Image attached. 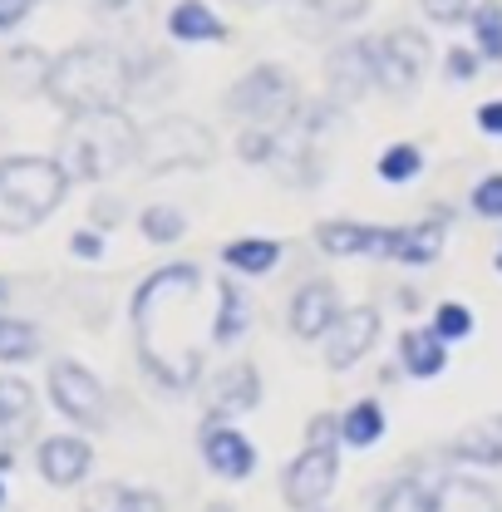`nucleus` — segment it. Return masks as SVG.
<instances>
[{
    "instance_id": "nucleus-1",
    "label": "nucleus",
    "mask_w": 502,
    "mask_h": 512,
    "mask_svg": "<svg viewBox=\"0 0 502 512\" xmlns=\"http://www.w3.org/2000/svg\"><path fill=\"white\" fill-rule=\"evenodd\" d=\"M197 296L202 271L192 261L158 266L133 291V340L138 360L163 389H192L202 380V345H197Z\"/></svg>"
},
{
    "instance_id": "nucleus-2",
    "label": "nucleus",
    "mask_w": 502,
    "mask_h": 512,
    "mask_svg": "<svg viewBox=\"0 0 502 512\" xmlns=\"http://www.w3.org/2000/svg\"><path fill=\"white\" fill-rule=\"evenodd\" d=\"M45 99L64 109L69 119L74 114H104V109H124L133 99V60L124 50L104 45V40H89V45H74L55 55L50 64V84H45Z\"/></svg>"
},
{
    "instance_id": "nucleus-3",
    "label": "nucleus",
    "mask_w": 502,
    "mask_h": 512,
    "mask_svg": "<svg viewBox=\"0 0 502 512\" xmlns=\"http://www.w3.org/2000/svg\"><path fill=\"white\" fill-rule=\"evenodd\" d=\"M138 143L143 128L128 119L124 109H104V114H74L60 128L55 158L69 173V183H104L119 168L138 163Z\"/></svg>"
},
{
    "instance_id": "nucleus-4",
    "label": "nucleus",
    "mask_w": 502,
    "mask_h": 512,
    "mask_svg": "<svg viewBox=\"0 0 502 512\" xmlns=\"http://www.w3.org/2000/svg\"><path fill=\"white\" fill-rule=\"evenodd\" d=\"M69 192V173L60 158L15 153L0 158V232H30L40 227Z\"/></svg>"
},
{
    "instance_id": "nucleus-5",
    "label": "nucleus",
    "mask_w": 502,
    "mask_h": 512,
    "mask_svg": "<svg viewBox=\"0 0 502 512\" xmlns=\"http://www.w3.org/2000/svg\"><path fill=\"white\" fill-rule=\"evenodd\" d=\"M227 109L247 128H291L301 119V89L281 64H256L227 89Z\"/></svg>"
},
{
    "instance_id": "nucleus-6",
    "label": "nucleus",
    "mask_w": 502,
    "mask_h": 512,
    "mask_svg": "<svg viewBox=\"0 0 502 512\" xmlns=\"http://www.w3.org/2000/svg\"><path fill=\"white\" fill-rule=\"evenodd\" d=\"M217 158V138L212 128L183 119V114H168V119H153L143 128V143H138V163L148 173H178V168H207Z\"/></svg>"
},
{
    "instance_id": "nucleus-7",
    "label": "nucleus",
    "mask_w": 502,
    "mask_h": 512,
    "mask_svg": "<svg viewBox=\"0 0 502 512\" xmlns=\"http://www.w3.org/2000/svg\"><path fill=\"white\" fill-rule=\"evenodd\" d=\"M434 64L429 50V35L414 30V25H389L384 35H375V69H379V89L394 94V99H409L424 74Z\"/></svg>"
},
{
    "instance_id": "nucleus-8",
    "label": "nucleus",
    "mask_w": 502,
    "mask_h": 512,
    "mask_svg": "<svg viewBox=\"0 0 502 512\" xmlns=\"http://www.w3.org/2000/svg\"><path fill=\"white\" fill-rule=\"evenodd\" d=\"M50 399L69 424L79 429H104L109 419V394L94 370H84L79 360H55L50 365Z\"/></svg>"
},
{
    "instance_id": "nucleus-9",
    "label": "nucleus",
    "mask_w": 502,
    "mask_h": 512,
    "mask_svg": "<svg viewBox=\"0 0 502 512\" xmlns=\"http://www.w3.org/2000/svg\"><path fill=\"white\" fill-rule=\"evenodd\" d=\"M335 478H340V453H335V444H306V453L286 468L281 493H286V503L296 512H320L325 498H330V488H335Z\"/></svg>"
},
{
    "instance_id": "nucleus-10",
    "label": "nucleus",
    "mask_w": 502,
    "mask_h": 512,
    "mask_svg": "<svg viewBox=\"0 0 502 512\" xmlns=\"http://www.w3.org/2000/svg\"><path fill=\"white\" fill-rule=\"evenodd\" d=\"M325 84L335 104H355L370 89H379V69H375V40H345L325 55Z\"/></svg>"
},
{
    "instance_id": "nucleus-11",
    "label": "nucleus",
    "mask_w": 502,
    "mask_h": 512,
    "mask_svg": "<svg viewBox=\"0 0 502 512\" xmlns=\"http://www.w3.org/2000/svg\"><path fill=\"white\" fill-rule=\"evenodd\" d=\"M340 316H345L340 291H335V281H325V276L301 281L296 296H291V306H286V320H291V335H296V340H325Z\"/></svg>"
},
{
    "instance_id": "nucleus-12",
    "label": "nucleus",
    "mask_w": 502,
    "mask_h": 512,
    "mask_svg": "<svg viewBox=\"0 0 502 512\" xmlns=\"http://www.w3.org/2000/svg\"><path fill=\"white\" fill-rule=\"evenodd\" d=\"M379 340V311L375 306H350L345 316L335 320V330L325 335V365L330 370H350L360 365Z\"/></svg>"
},
{
    "instance_id": "nucleus-13",
    "label": "nucleus",
    "mask_w": 502,
    "mask_h": 512,
    "mask_svg": "<svg viewBox=\"0 0 502 512\" xmlns=\"http://www.w3.org/2000/svg\"><path fill=\"white\" fill-rule=\"evenodd\" d=\"M202 463H207L217 478H251V473H256V448H251V439L237 424L207 419V424H202Z\"/></svg>"
},
{
    "instance_id": "nucleus-14",
    "label": "nucleus",
    "mask_w": 502,
    "mask_h": 512,
    "mask_svg": "<svg viewBox=\"0 0 502 512\" xmlns=\"http://www.w3.org/2000/svg\"><path fill=\"white\" fill-rule=\"evenodd\" d=\"M261 404V375H256V365L247 360H232V365H222L212 384H207V409H212V419H237V414H247Z\"/></svg>"
},
{
    "instance_id": "nucleus-15",
    "label": "nucleus",
    "mask_w": 502,
    "mask_h": 512,
    "mask_svg": "<svg viewBox=\"0 0 502 512\" xmlns=\"http://www.w3.org/2000/svg\"><path fill=\"white\" fill-rule=\"evenodd\" d=\"M443 217L429 222H409V227H384V252L379 261H399V266H434L443 256Z\"/></svg>"
},
{
    "instance_id": "nucleus-16",
    "label": "nucleus",
    "mask_w": 502,
    "mask_h": 512,
    "mask_svg": "<svg viewBox=\"0 0 502 512\" xmlns=\"http://www.w3.org/2000/svg\"><path fill=\"white\" fill-rule=\"evenodd\" d=\"M40 424L35 389L20 375H0V448H20Z\"/></svg>"
},
{
    "instance_id": "nucleus-17",
    "label": "nucleus",
    "mask_w": 502,
    "mask_h": 512,
    "mask_svg": "<svg viewBox=\"0 0 502 512\" xmlns=\"http://www.w3.org/2000/svg\"><path fill=\"white\" fill-rule=\"evenodd\" d=\"M35 463H40V478H45V483H55V488H74V483H84V478H89L94 453H89L84 439H74V434H55V439H45V444H40Z\"/></svg>"
},
{
    "instance_id": "nucleus-18",
    "label": "nucleus",
    "mask_w": 502,
    "mask_h": 512,
    "mask_svg": "<svg viewBox=\"0 0 502 512\" xmlns=\"http://www.w3.org/2000/svg\"><path fill=\"white\" fill-rule=\"evenodd\" d=\"M50 55L35 50V45H10L0 55V94H15V99H30V94H45L50 84Z\"/></svg>"
},
{
    "instance_id": "nucleus-19",
    "label": "nucleus",
    "mask_w": 502,
    "mask_h": 512,
    "mask_svg": "<svg viewBox=\"0 0 502 512\" xmlns=\"http://www.w3.org/2000/svg\"><path fill=\"white\" fill-rule=\"evenodd\" d=\"M168 35L178 40V45H222L227 35H232V25L217 15V5H207V0H178L173 10H168Z\"/></svg>"
},
{
    "instance_id": "nucleus-20",
    "label": "nucleus",
    "mask_w": 502,
    "mask_h": 512,
    "mask_svg": "<svg viewBox=\"0 0 502 512\" xmlns=\"http://www.w3.org/2000/svg\"><path fill=\"white\" fill-rule=\"evenodd\" d=\"M315 247L325 256H379L384 252V227L375 222H345V217H330L315 227Z\"/></svg>"
},
{
    "instance_id": "nucleus-21",
    "label": "nucleus",
    "mask_w": 502,
    "mask_h": 512,
    "mask_svg": "<svg viewBox=\"0 0 502 512\" xmlns=\"http://www.w3.org/2000/svg\"><path fill=\"white\" fill-rule=\"evenodd\" d=\"M429 512H502V503L488 483H478L468 473H443V478H434Z\"/></svg>"
},
{
    "instance_id": "nucleus-22",
    "label": "nucleus",
    "mask_w": 502,
    "mask_h": 512,
    "mask_svg": "<svg viewBox=\"0 0 502 512\" xmlns=\"http://www.w3.org/2000/svg\"><path fill=\"white\" fill-rule=\"evenodd\" d=\"M399 370L414 380H439L448 370V340L434 335V325H414L399 335Z\"/></svg>"
},
{
    "instance_id": "nucleus-23",
    "label": "nucleus",
    "mask_w": 502,
    "mask_h": 512,
    "mask_svg": "<svg viewBox=\"0 0 502 512\" xmlns=\"http://www.w3.org/2000/svg\"><path fill=\"white\" fill-rule=\"evenodd\" d=\"M251 330V301L237 281H217V311H212V345H237Z\"/></svg>"
},
{
    "instance_id": "nucleus-24",
    "label": "nucleus",
    "mask_w": 502,
    "mask_h": 512,
    "mask_svg": "<svg viewBox=\"0 0 502 512\" xmlns=\"http://www.w3.org/2000/svg\"><path fill=\"white\" fill-rule=\"evenodd\" d=\"M448 458H458V463H478V468H502V414L498 419L473 424L468 434H458V439L448 444Z\"/></svg>"
},
{
    "instance_id": "nucleus-25",
    "label": "nucleus",
    "mask_w": 502,
    "mask_h": 512,
    "mask_svg": "<svg viewBox=\"0 0 502 512\" xmlns=\"http://www.w3.org/2000/svg\"><path fill=\"white\" fill-rule=\"evenodd\" d=\"M222 261L237 276H266V271L281 266V242H271V237H237V242L222 247Z\"/></svg>"
},
{
    "instance_id": "nucleus-26",
    "label": "nucleus",
    "mask_w": 502,
    "mask_h": 512,
    "mask_svg": "<svg viewBox=\"0 0 502 512\" xmlns=\"http://www.w3.org/2000/svg\"><path fill=\"white\" fill-rule=\"evenodd\" d=\"M468 35L483 64H502V0H478L468 15Z\"/></svg>"
},
{
    "instance_id": "nucleus-27",
    "label": "nucleus",
    "mask_w": 502,
    "mask_h": 512,
    "mask_svg": "<svg viewBox=\"0 0 502 512\" xmlns=\"http://www.w3.org/2000/svg\"><path fill=\"white\" fill-rule=\"evenodd\" d=\"M379 439H384V409H379V399H360V404H350L340 414V444L370 448Z\"/></svg>"
},
{
    "instance_id": "nucleus-28",
    "label": "nucleus",
    "mask_w": 502,
    "mask_h": 512,
    "mask_svg": "<svg viewBox=\"0 0 502 512\" xmlns=\"http://www.w3.org/2000/svg\"><path fill=\"white\" fill-rule=\"evenodd\" d=\"M84 512H163V498L148 488H124V483H104L94 488L89 508Z\"/></svg>"
},
{
    "instance_id": "nucleus-29",
    "label": "nucleus",
    "mask_w": 502,
    "mask_h": 512,
    "mask_svg": "<svg viewBox=\"0 0 502 512\" xmlns=\"http://www.w3.org/2000/svg\"><path fill=\"white\" fill-rule=\"evenodd\" d=\"M40 355V330L20 316H0V365H25Z\"/></svg>"
},
{
    "instance_id": "nucleus-30",
    "label": "nucleus",
    "mask_w": 502,
    "mask_h": 512,
    "mask_svg": "<svg viewBox=\"0 0 502 512\" xmlns=\"http://www.w3.org/2000/svg\"><path fill=\"white\" fill-rule=\"evenodd\" d=\"M138 232H143L153 247H173V242H183L188 217H183L178 207H168V202H153V207L138 212Z\"/></svg>"
},
{
    "instance_id": "nucleus-31",
    "label": "nucleus",
    "mask_w": 502,
    "mask_h": 512,
    "mask_svg": "<svg viewBox=\"0 0 502 512\" xmlns=\"http://www.w3.org/2000/svg\"><path fill=\"white\" fill-rule=\"evenodd\" d=\"M429 493H434V483H424L419 473H404L379 493L375 512H429Z\"/></svg>"
},
{
    "instance_id": "nucleus-32",
    "label": "nucleus",
    "mask_w": 502,
    "mask_h": 512,
    "mask_svg": "<svg viewBox=\"0 0 502 512\" xmlns=\"http://www.w3.org/2000/svg\"><path fill=\"white\" fill-rule=\"evenodd\" d=\"M375 173L384 178V183H414L419 173H424V153H419V143H389L384 153H379Z\"/></svg>"
},
{
    "instance_id": "nucleus-33",
    "label": "nucleus",
    "mask_w": 502,
    "mask_h": 512,
    "mask_svg": "<svg viewBox=\"0 0 502 512\" xmlns=\"http://www.w3.org/2000/svg\"><path fill=\"white\" fill-rule=\"evenodd\" d=\"M286 5L311 10L315 20H325V25H350V20L370 15V5H375V0H286Z\"/></svg>"
},
{
    "instance_id": "nucleus-34",
    "label": "nucleus",
    "mask_w": 502,
    "mask_h": 512,
    "mask_svg": "<svg viewBox=\"0 0 502 512\" xmlns=\"http://www.w3.org/2000/svg\"><path fill=\"white\" fill-rule=\"evenodd\" d=\"M429 325H434L439 340L453 345V340H468V335H473V311L458 306V301H443V306H434V320H429Z\"/></svg>"
},
{
    "instance_id": "nucleus-35",
    "label": "nucleus",
    "mask_w": 502,
    "mask_h": 512,
    "mask_svg": "<svg viewBox=\"0 0 502 512\" xmlns=\"http://www.w3.org/2000/svg\"><path fill=\"white\" fill-rule=\"evenodd\" d=\"M468 207H473L478 217H488V222H502V173L478 178L473 192H468Z\"/></svg>"
},
{
    "instance_id": "nucleus-36",
    "label": "nucleus",
    "mask_w": 502,
    "mask_h": 512,
    "mask_svg": "<svg viewBox=\"0 0 502 512\" xmlns=\"http://www.w3.org/2000/svg\"><path fill=\"white\" fill-rule=\"evenodd\" d=\"M473 5H478V0H419L424 20H429V25H443V30H453V25H468Z\"/></svg>"
},
{
    "instance_id": "nucleus-37",
    "label": "nucleus",
    "mask_w": 502,
    "mask_h": 512,
    "mask_svg": "<svg viewBox=\"0 0 502 512\" xmlns=\"http://www.w3.org/2000/svg\"><path fill=\"white\" fill-rule=\"evenodd\" d=\"M478 69H483V55H478L473 45H453V50L443 55V74H448L453 84H473Z\"/></svg>"
},
{
    "instance_id": "nucleus-38",
    "label": "nucleus",
    "mask_w": 502,
    "mask_h": 512,
    "mask_svg": "<svg viewBox=\"0 0 502 512\" xmlns=\"http://www.w3.org/2000/svg\"><path fill=\"white\" fill-rule=\"evenodd\" d=\"M40 0H0V35H10V30H20L25 20H30V10H35Z\"/></svg>"
},
{
    "instance_id": "nucleus-39",
    "label": "nucleus",
    "mask_w": 502,
    "mask_h": 512,
    "mask_svg": "<svg viewBox=\"0 0 502 512\" xmlns=\"http://www.w3.org/2000/svg\"><path fill=\"white\" fill-rule=\"evenodd\" d=\"M69 252L79 256V261H99V256H104V232H99V227H94V232H89V227L74 232V237H69Z\"/></svg>"
},
{
    "instance_id": "nucleus-40",
    "label": "nucleus",
    "mask_w": 502,
    "mask_h": 512,
    "mask_svg": "<svg viewBox=\"0 0 502 512\" xmlns=\"http://www.w3.org/2000/svg\"><path fill=\"white\" fill-rule=\"evenodd\" d=\"M306 444H340V419L335 414H315L306 424Z\"/></svg>"
},
{
    "instance_id": "nucleus-41",
    "label": "nucleus",
    "mask_w": 502,
    "mask_h": 512,
    "mask_svg": "<svg viewBox=\"0 0 502 512\" xmlns=\"http://www.w3.org/2000/svg\"><path fill=\"white\" fill-rule=\"evenodd\" d=\"M478 128L488 133V138H502V99H488V104H478Z\"/></svg>"
},
{
    "instance_id": "nucleus-42",
    "label": "nucleus",
    "mask_w": 502,
    "mask_h": 512,
    "mask_svg": "<svg viewBox=\"0 0 502 512\" xmlns=\"http://www.w3.org/2000/svg\"><path fill=\"white\" fill-rule=\"evenodd\" d=\"M124 222V202L119 197H99L94 202V227H119Z\"/></svg>"
},
{
    "instance_id": "nucleus-43",
    "label": "nucleus",
    "mask_w": 502,
    "mask_h": 512,
    "mask_svg": "<svg viewBox=\"0 0 502 512\" xmlns=\"http://www.w3.org/2000/svg\"><path fill=\"white\" fill-rule=\"evenodd\" d=\"M89 5H94L99 15H119V10H128L133 0H89Z\"/></svg>"
},
{
    "instance_id": "nucleus-44",
    "label": "nucleus",
    "mask_w": 502,
    "mask_h": 512,
    "mask_svg": "<svg viewBox=\"0 0 502 512\" xmlns=\"http://www.w3.org/2000/svg\"><path fill=\"white\" fill-rule=\"evenodd\" d=\"M5 306H10V276H0V316H5Z\"/></svg>"
},
{
    "instance_id": "nucleus-45",
    "label": "nucleus",
    "mask_w": 502,
    "mask_h": 512,
    "mask_svg": "<svg viewBox=\"0 0 502 512\" xmlns=\"http://www.w3.org/2000/svg\"><path fill=\"white\" fill-rule=\"evenodd\" d=\"M207 512H237V508H232V503H212Z\"/></svg>"
},
{
    "instance_id": "nucleus-46",
    "label": "nucleus",
    "mask_w": 502,
    "mask_h": 512,
    "mask_svg": "<svg viewBox=\"0 0 502 512\" xmlns=\"http://www.w3.org/2000/svg\"><path fill=\"white\" fill-rule=\"evenodd\" d=\"M498 271H502V247H498Z\"/></svg>"
},
{
    "instance_id": "nucleus-47",
    "label": "nucleus",
    "mask_w": 502,
    "mask_h": 512,
    "mask_svg": "<svg viewBox=\"0 0 502 512\" xmlns=\"http://www.w3.org/2000/svg\"><path fill=\"white\" fill-rule=\"evenodd\" d=\"M0 143H5V124H0Z\"/></svg>"
},
{
    "instance_id": "nucleus-48",
    "label": "nucleus",
    "mask_w": 502,
    "mask_h": 512,
    "mask_svg": "<svg viewBox=\"0 0 502 512\" xmlns=\"http://www.w3.org/2000/svg\"><path fill=\"white\" fill-rule=\"evenodd\" d=\"M0 503H5V488H0Z\"/></svg>"
}]
</instances>
